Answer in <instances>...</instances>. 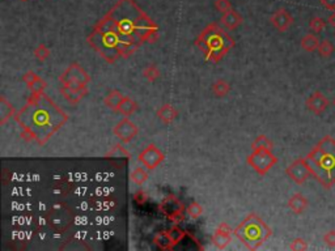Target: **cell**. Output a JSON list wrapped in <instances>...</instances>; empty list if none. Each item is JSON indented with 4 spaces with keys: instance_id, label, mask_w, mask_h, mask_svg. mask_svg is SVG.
Wrapping results in <instances>:
<instances>
[{
    "instance_id": "cell-1",
    "label": "cell",
    "mask_w": 335,
    "mask_h": 251,
    "mask_svg": "<svg viewBox=\"0 0 335 251\" xmlns=\"http://www.w3.org/2000/svg\"><path fill=\"white\" fill-rule=\"evenodd\" d=\"M312 176L325 190L335 184V139L326 135L306 156Z\"/></svg>"
},
{
    "instance_id": "cell-2",
    "label": "cell",
    "mask_w": 335,
    "mask_h": 251,
    "mask_svg": "<svg viewBox=\"0 0 335 251\" xmlns=\"http://www.w3.org/2000/svg\"><path fill=\"white\" fill-rule=\"evenodd\" d=\"M198 47L205 53V59L209 62H220L228 51L235 46V39L225 33V30L214 22L209 24L195 41Z\"/></svg>"
},
{
    "instance_id": "cell-3",
    "label": "cell",
    "mask_w": 335,
    "mask_h": 251,
    "mask_svg": "<svg viewBox=\"0 0 335 251\" xmlns=\"http://www.w3.org/2000/svg\"><path fill=\"white\" fill-rule=\"evenodd\" d=\"M245 246L249 250H256L261 245H263L272 234V230L266 222L257 216L256 214L249 215L241 225L233 230Z\"/></svg>"
},
{
    "instance_id": "cell-4",
    "label": "cell",
    "mask_w": 335,
    "mask_h": 251,
    "mask_svg": "<svg viewBox=\"0 0 335 251\" xmlns=\"http://www.w3.org/2000/svg\"><path fill=\"white\" fill-rule=\"evenodd\" d=\"M91 81L88 72L84 71L77 63H72L70 67L59 76L60 85L75 89V90H88L87 85Z\"/></svg>"
},
{
    "instance_id": "cell-5",
    "label": "cell",
    "mask_w": 335,
    "mask_h": 251,
    "mask_svg": "<svg viewBox=\"0 0 335 251\" xmlns=\"http://www.w3.org/2000/svg\"><path fill=\"white\" fill-rule=\"evenodd\" d=\"M246 162L261 177H263L277 165L278 157L272 153V151H253L250 156H247Z\"/></svg>"
},
{
    "instance_id": "cell-6",
    "label": "cell",
    "mask_w": 335,
    "mask_h": 251,
    "mask_svg": "<svg viewBox=\"0 0 335 251\" xmlns=\"http://www.w3.org/2000/svg\"><path fill=\"white\" fill-rule=\"evenodd\" d=\"M160 212L174 224H180L185 218V207L182 201L176 197H165L159 205Z\"/></svg>"
},
{
    "instance_id": "cell-7",
    "label": "cell",
    "mask_w": 335,
    "mask_h": 251,
    "mask_svg": "<svg viewBox=\"0 0 335 251\" xmlns=\"http://www.w3.org/2000/svg\"><path fill=\"white\" fill-rule=\"evenodd\" d=\"M285 174L298 186L306 182V179L312 176V169L306 159H296L291 165L285 169Z\"/></svg>"
},
{
    "instance_id": "cell-8",
    "label": "cell",
    "mask_w": 335,
    "mask_h": 251,
    "mask_svg": "<svg viewBox=\"0 0 335 251\" xmlns=\"http://www.w3.org/2000/svg\"><path fill=\"white\" fill-rule=\"evenodd\" d=\"M139 162L143 163V166L147 167L148 170H155L156 167L163 163L165 160V155L160 151L157 145L149 144L143 149L138 156Z\"/></svg>"
},
{
    "instance_id": "cell-9",
    "label": "cell",
    "mask_w": 335,
    "mask_h": 251,
    "mask_svg": "<svg viewBox=\"0 0 335 251\" xmlns=\"http://www.w3.org/2000/svg\"><path fill=\"white\" fill-rule=\"evenodd\" d=\"M113 134L122 143L127 144V143L132 142L136 138V135L139 134V128L134 122L129 119V117H125L122 121H119L117 125L114 126Z\"/></svg>"
},
{
    "instance_id": "cell-10",
    "label": "cell",
    "mask_w": 335,
    "mask_h": 251,
    "mask_svg": "<svg viewBox=\"0 0 335 251\" xmlns=\"http://www.w3.org/2000/svg\"><path fill=\"white\" fill-rule=\"evenodd\" d=\"M270 21H271L272 26H274L278 32L284 33V32H287V30L293 25V21L295 20H293L292 15H291L287 9L280 8L272 13V16L270 17Z\"/></svg>"
},
{
    "instance_id": "cell-11",
    "label": "cell",
    "mask_w": 335,
    "mask_h": 251,
    "mask_svg": "<svg viewBox=\"0 0 335 251\" xmlns=\"http://www.w3.org/2000/svg\"><path fill=\"white\" fill-rule=\"evenodd\" d=\"M306 109L312 111L316 115H321L326 111V109L330 105V101L323 96L321 92H313L308 98H306Z\"/></svg>"
},
{
    "instance_id": "cell-12",
    "label": "cell",
    "mask_w": 335,
    "mask_h": 251,
    "mask_svg": "<svg viewBox=\"0 0 335 251\" xmlns=\"http://www.w3.org/2000/svg\"><path fill=\"white\" fill-rule=\"evenodd\" d=\"M232 232H233V230L230 229L225 222H223L222 225L215 230V233L212 234L211 241H212V243H214L215 246L218 247L219 250H224V249H226V246L232 242Z\"/></svg>"
},
{
    "instance_id": "cell-13",
    "label": "cell",
    "mask_w": 335,
    "mask_h": 251,
    "mask_svg": "<svg viewBox=\"0 0 335 251\" xmlns=\"http://www.w3.org/2000/svg\"><path fill=\"white\" fill-rule=\"evenodd\" d=\"M309 207V200L306 199L301 193L293 194L288 200V208L292 211L295 215H301L305 212Z\"/></svg>"
},
{
    "instance_id": "cell-14",
    "label": "cell",
    "mask_w": 335,
    "mask_h": 251,
    "mask_svg": "<svg viewBox=\"0 0 335 251\" xmlns=\"http://www.w3.org/2000/svg\"><path fill=\"white\" fill-rule=\"evenodd\" d=\"M220 22L225 26L228 30H235L242 24V17L240 16L239 12H236L235 9H229L228 12L223 13Z\"/></svg>"
},
{
    "instance_id": "cell-15",
    "label": "cell",
    "mask_w": 335,
    "mask_h": 251,
    "mask_svg": "<svg viewBox=\"0 0 335 251\" xmlns=\"http://www.w3.org/2000/svg\"><path fill=\"white\" fill-rule=\"evenodd\" d=\"M156 115L159 118L160 121L163 122L164 125H170L173 122L176 121V118L178 117V111L174 109V106H172L170 104L163 105L157 111H156Z\"/></svg>"
},
{
    "instance_id": "cell-16",
    "label": "cell",
    "mask_w": 335,
    "mask_h": 251,
    "mask_svg": "<svg viewBox=\"0 0 335 251\" xmlns=\"http://www.w3.org/2000/svg\"><path fill=\"white\" fill-rule=\"evenodd\" d=\"M60 93L63 94V97L72 105L79 104L80 101L83 100L84 97L88 94V90H75V89L68 88V87H64V85H60Z\"/></svg>"
},
{
    "instance_id": "cell-17",
    "label": "cell",
    "mask_w": 335,
    "mask_h": 251,
    "mask_svg": "<svg viewBox=\"0 0 335 251\" xmlns=\"http://www.w3.org/2000/svg\"><path fill=\"white\" fill-rule=\"evenodd\" d=\"M136 110H138V104H136V102H135L131 97L125 96L115 111L122 114L123 117H130V115H132Z\"/></svg>"
},
{
    "instance_id": "cell-18",
    "label": "cell",
    "mask_w": 335,
    "mask_h": 251,
    "mask_svg": "<svg viewBox=\"0 0 335 251\" xmlns=\"http://www.w3.org/2000/svg\"><path fill=\"white\" fill-rule=\"evenodd\" d=\"M15 115V108L11 102L5 100V97H0V125L3 126L7 123L8 119Z\"/></svg>"
},
{
    "instance_id": "cell-19",
    "label": "cell",
    "mask_w": 335,
    "mask_h": 251,
    "mask_svg": "<svg viewBox=\"0 0 335 251\" xmlns=\"http://www.w3.org/2000/svg\"><path fill=\"white\" fill-rule=\"evenodd\" d=\"M123 94H122L119 90H117V89H113V90H110L109 93H108V96L105 97L104 100V104L105 106H108L109 109L112 110H115L118 109V106H119V104H121V101L123 100Z\"/></svg>"
},
{
    "instance_id": "cell-20",
    "label": "cell",
    "mask_w": 335,
    "mask_h": 251,
    "mask_svg": "<svg viewBox=\"0 0 335 251\" xmlns=\"http://www.w3.org/2000/svg\"><path fill=\"white\" fill-rule=\"evenodd\" d=\"M319 43H321L319 38L313 33H308L301 39V47L308 53H313V51L318 50Z\"/></svg>"
},
{
    "instance_id": "cell-21",
    "label": "cell",
    "mask_w": 335,
    "mask_h": 251,
    "mask_svg": "<svg viewBox=\"0 0 335 251\" xmlns=\"http://www.w3.org/2000/svg\"><path fill=\"white\" fill-rule=\"evenodd\" d=\"M153 241H155V245L159 247L160 250H172L173 247H174L172 239H170V237L168 234V230L167 232H160V233H157V234L155 235V239H153Z\"/></svg>"
},
{
    "instance_id": "cell-22",
    "label": "cell",
    "mask_w": 335,
    "mask_h": 251,
    "mask_svg": "<svg viewBox=\"0 0 335 251\" xmlns=\"http://www.w3.org/2000/svg\"><path fill=\"white\" fill-rule=\"evenodd\" d=\"M274 144L266 135H260L256 140L251 143V149L253 151H272Z\"/></svg>"
},
{
    "instance_id": "cell-23",
    "label": "cell",
    "mask_w": 335,
    "mask_h": 251,
    "mask_svg": "<svg viewBox=\"0 0 335 251\" xmlns=\"http://www.w3.org/2000/svg\"><path fill=\"white\" fill-rule=\"evenodd\" d=\"M212 93H214L216 97H225L230 90V84L226 81V80H218L212 84V88H211Z\"/></svg>"
},
{
    "instance_id": "cell-24",
    "label": "cell",
    "mask_w": 335,
    "mask_h": 251,
    "mask_svg": "<svg viewBox=\"0 0 335 251\" xmlns=\"http://www.w3.org/2000/svg\"><path fill=\"white\" fill-rule=\"evenodd\" d=\"M130 179L131 182L134 184H136V186H142V184L146 183L147 179H148V173H147L143 167H136V169H134V170L131 172Z\"/></svg>"
},
{
    "instance_id": "cell-25",
    "label": "cell",
    "mask_w": 335,
    "mask_h": 251,
    "mask_svg": "<svg viewBox=\"0 0 335 251\" xmlns=\"http://www.w3.org/2000/svg\"><path fill=\"white\" fill-rule=\"evenodd\" d=\"M168 234H169V237L172 239L173 245L176 246V245H178L186 237V232L184 229H181L178 224H176V225L172 226L170 229L168 230Z\"/></svg>"
},
{
    "instance_id": "cell-26",
    "label": "cell",
    "mask_w": 335,
    "mask_h": 251,
    "mask_svg": "<svg viewBox=\"0 0 335 251\" xmlns=\"http://www.w3.org/2000/svg\"><path fill=\"white\" fill-rule=\"evenodd\" d=\"M317 51H318L319 56H322V58H330L331 55L334 54L335 49L334 45H333L329 39H323V41L319 43L318 50Z\"/></svg>"
},
{
    "instance_id": "cell-27",
    "label": "cell",
    "mask_w": 335,
    "mask_h": 251,
    "mask_svg": "<svg viewBox=\"0 0 335 251\" xmlns=\"http://www.w3.org/2000/svg\"><path fill=\"white\" fill-rule=\"evenodd\" d=\"M143 76H144V79L148 80L149 83H155L156 80L160 77V70L157 68L156 64H149L148 67L144 68Z\"/></svg>"
},
{
    "instance_id": "cell-28",
    "label": "cell",
    "mask_w": 335,
    "mask_h": 251,
    "mask_svg": "<svg viewBox=\"0 0 335 251\" xmlns=\"http://www.w3.org/2000/svg\"><path fill=\"white\" fill-rule=\"evenodd\" d=\"M326 25H327L326 20L318 16L313 17L309 22V28L313 30L314 33H321V32H323V30L326 29Z\"/></svg>"
},
{
    "instance_id": "cell-29",
    "label": "cell",
    "mask_w": 335,
    "mask_h": 251,
    "mask_svg": "<svg viewBox=\"0 0 335 251\" xmlns=\"http://www.w3.org/2000/svg\"><path fill=\"white\" fill-rule=\"evenodd\" d=\"M28 88H29L30 93H34V94H42V93L45 92V89L47 88V83L45 81V80L42 79V77L38 76L37 80H36L34 83L30 84Z\"/></svg>"
},
{
    "instance_id": "cell-30",
    "label": "cell",
    "mask_w": 335,
    "mask_h": 251,
    "mask_svg": "<svg viewBox=\"0 0 335 251\" xmlns=\"http://www.w3.org/2000/svg\"><path fill=\"white\" fill-rule=\"evenodd\" d=\"M203 212H205V209L197 201H193L191 204L188 205V208L186 209V214L191 218H199L203 215Z\"/></svg>"
},
{
    "instance_id": "cell-31",
    "label": "cell",
    "mask_w": 335,
    "mask_h": 251,
    "mask_svg": "<svg viewBox=\"0 0 335 251\" xmlns=\"http://www.w3.org/2000/svg\"><path fill=\"white\" fill-rule=\"evenodd\" d=\"M33 54L39 62H45V60L49 59V56H50V50L47 49L46 45L41 43V45H38V46L34 49Z\"/></svg>"
},
{
    "instance_id": "cell-32",
    "label": "cell",
    "mask_w": 335,
    "mask_h": 251,
    "mask_svg": "<svg viewBox=\"0 0 335 251\" xmlns=\"http://www.w3.org/2000/svg\"><path fill=\"white\" fill-rule=\"evenodd\" d=\"M119 156H122V157H127V159H130V155H129V152L126 151L125 148H123V146H122L121 144H117V145H114L113 148H112V151L106 153V157H119Z\"/></svg>"
},
{
    "instance_id": "cell-33",
    "label": "cell",
    "mask_w": 335,
    "mask_h": 251,
    "mask_svg": "<svg viewBox=\"0 0 335 251\" xmlns=\"http://www.w3.org/2000/svg\"><path fill=\"white\" fill-rule=\"evenodd\" d=\"M289 250L293 251H304L308 250V242L304 238H295L289 243Z\"/></svg>"
},
{
    "instance_id": "cell-34",
    "label": "cell",
    "mask_w": 335,
    "mask_h": 251,
    "mask_svg": "<svg viewBox=\"0 0 335 251\" xmlns=\"http://www.w3.org/2000/svg\"><path fill=\"white\" fill-rule=\"evenodd\" d=\"M215 8H216L218 12L225 13L229 9H232V3H230L229 0H216L215 1Z\"/></svg>"
},
{
    "instance_id": "cell-35",
    "label": "cell",
    "mask_w": 335,
    "mask_h": 251,
    "mask_svg": "<svg viewBox=\"0 0 335 251\" xmlns=\"http://www.w3.org/2000/svg\"><path fill=\"white\" fill-rule=\"evenodd\" d=\"M323 242L329 247H335V229H331L323 234Z\"/></svg>"
},
{
    "instance_id": "cell-36",
    "label": "cell",
    "mask_w": 335,
    "mask_h": 251,
    "mask_svg": "<svg viewBox=\"0 0 335 251\" xmlns=\"http://www.w3.org/2000/svg\"><path fill=\"white\" fill-rule=\"evenodd\" d=\"M37 77H38V75H36L33 71H28L25 75L22 76V81H24V83H25L28 87H29L30 84L34 83V81L37 80Z\"/></svg>"
},
{
    "instance_id": "cell-37",
    "label": "cell",
    "mask_w": 335,
    "mask_h": 251,
    "mask_svg": "<svg viewBox=\"0 0 335 251\" xmlns=\"http://www.w3.org/2000/svg\"><path fill=\"white\" fill-rule=\"evenodd\" d=\"M134 199L135 201L138 203L139 205H143L144 203H146L147 200H148V197H147V194L144 193V191H142V190H139L138 193L135 194L134 195Z\"/></svg>"
},
{
    "instance_id": "cell-38",
    "label": "cell",
    "mask_w": 335,
    "mask_h": 251,
    "mask_svg": "<svg viewBox=\"0 0 335 251\" xmlns=\"http://www.w3.org/2000/svg\"><path fill=\"white\" fill-rule=\"evenodd\" d=\"M319 3L329 11H335V0H319Z\"/></svg>"
},
{
    "instance_id": "cell-39",
    "label": "cell",
    "mask_w": 335,
    "mask_h": 251,
    "mask_svg": "<svg viewBox=\"0 0 335 251\" xmlns=\"http://www.w3.org/2000/svg\"><path fill=\"white\" fill-rule=\"evenodd\" d=\"M327 22H329V24H330V25L335 29V11L331 13L330 16H329V18H327Z\"/></svg>"
},
{
    "instance_id": "cell-40",
    "label": "cell",
    "mask_w": 335,
    "mask_h": 251,
    "mask_svg": "<svg viewBox=\"0 0 335 251\" xmlns=\"http://www.w3.org/2000/svg\"><path fill=\"white\" fill-rule=\"evenodd\" d=\"M333 105H334V106H335V98H334V101H333Z\"/></svg>"
},
{
    "instance_id": "cell-41",
    "label": "cell",
    "mask_w": 335,
    "mask_h": 251,
    "mask_svg": "<svg viewBox=\"0 0 335 251\" xmlns=\"http://www.w3.org/2000/svg\"><path fill=\"white\" fill-rule=\"evenodd\" d=\"M21 1H28V0H21Z\"/></svg>"
},
{
    "instance_id": "cell-42",
    "label": "cell",
    "mask_w": 335,
    "mask_h": 251,
    "mask_svg": "<svg viewBox=\"0 0 335 251\" xmlns=\"http://www.w3.org/2000/svg\"><path fill=\"white\" fill-rule=\"evenodd\" d=\"M129 1H135V0H129Z\"/></svg>"
}]
</instances>
